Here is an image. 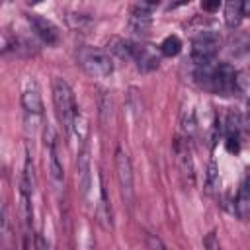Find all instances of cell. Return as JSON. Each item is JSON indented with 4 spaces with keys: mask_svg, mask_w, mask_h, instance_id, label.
<instances>
[{
    "mask_svg": "<svg viewBox=\"0 0 250 250\" xmlns=\"http://www.w3.org/2000/svg\"><path fill=\"white\" fill-rule=\"evenodd\" d=\"M53 104H55L57 119L62 125V129L68 135H74V127H76V121H78L80 113H78V105H76L72 88L61 76L53 78Z\"/></svg>",
    "mask_w": 250,
    "mask_h": 250,
    "instance_id": "1",
    "label": "cell"
},
{
    "mask_svg": "<svg viewBox=\"0 0 250 250\" xmlns=\"http://www.w3.org/2000/svg\"><path fill=\"white\" fill-rule=\"evenodd\" d=\"M195 76L205 88L217 92L219 96H230L236 90V82H238L236 70L229 62H221L217 66H211V62L203 64L199 66Z\"/></svg>",
    "mask_w": 250,
    "mask_h": 250,
    "instance_id": "2",
    "label": "cell"
},
{
    "mask_svg": "<svg viewBox=\"0 0 250 250\" xmlns=\"http://www.w3.org/2000/svg\"><path fill=\"white\" fill-rule=\"evenodd\" d=\"M76 61L90 76H96V78H105L113 72V61H111L109 53H105L104 49H98V47H90V45L78 47Z\"/></svg>",
    "mask_w": 250,
    "mask_h": 250,
    "instance_id": "3",
    "label": "cell"
},
{
    "mask_svg": "<svg viewBox=\"0 0 250 250\" xmlns=\"http://www.w3.org/2000/svg\"><path fill=\"white\" fill-rule=\"evenodd\" d=\"M21 109H23V125L27 131H35L43 119V100L35 80H29L21 94Z\"/></svg>",
    "mask_w": 250,
    "mask_h": 250,
    "instance_id": "4",
    "label": "cell"
},
{
    "mask_svg": "<svg viewBox=\"0 0 250 250\" xmlns=\"http://www.w3.org/2000/svg\"><path fill=\"white\" fill-rule=\"evenodd\" d=\"M219 35L211 33V31H203L199 33L193 41H191V61L197 64V66H203V64H209L217 51H219Z\"/></svg>",
    "mask_w": 250,
    "mask_h": 250,
    "instance_id": "5",
    "label": "cell"
},
{
    "mask_svg": "<svg viewBox=\"0 0 250 250\" xmlns=\"http://www.w3.org/2000/svg\"><path fill=\"white\" fill-rule=\"evenodd\" d=\"M115 176H117V184L123 199L131 201L133 199V166L127 152H123V148H117L115 152Z\"/></svg>",
    "mask_w": 250,
    "mask_h": 250,
    "instance_id": "6",
    "label": "cell"
},
{
    "mask_svg": "<svg viewBox=\"0 0 250 250\" xmlns=\"http://www.w3.org/2000/svg\"><path fill=\"white\" fill-rule=\"evenodd\" d=\"M154 8H156V4H146V2H139V4L133 6L131 16H129V29L135 35H141V37L148 35L150 25H152L150 14H152Z\"/></svg>",
    "mask_w": 250,
    "mask_h": 250,
    "instance_id": "7",
    "label": "cell"
},
{
    "mask_svg": "<svg viewBox=\"0 0 250 250\" xmlns=\"http://www.w3.org/2000/svg\"><path fill=\"white\" fill-rule=\"evenodd\" d=\"M45 145H47V152H49V174H51V180L55 184H61L62 178H64V170H62V164L59 160V150H57V133L55 129L47 123L45 127Z\"/></svg>",
    "mask_w": 250,
    "mask_h": 250,
    "instance_id": "8",
    "label": "cell"
},
{
    "mask_svg": "<svg viewBox=\"0 0 250 250\" xmlns=\"http://www.w3.org/2000/svg\"><path fill=\"white\" fill-rule=\"evenodd\" d=\"M27 21H29L31 29L35 31V35L43 43H47V45H57L59 43V29L51 20H47V18H43L39 14H29Z\"/></svg>",
    "mask_w": 250,
    "mask_h": 250,
    "instance_id": "9",
    "label": "cell"
},
{
    "mask_svg": "<svg viewBox=\"0 0 250 250\" xmlns=\"http://www.w3.org/2000/svg\"><path fill=\"white\" fill-rule=\"evenodd\" d=\"M131 61L137 62V68L143 72H150L154 68H158L160 59L156 57V53H152L150 47L146 45H139L131 41Z\"/></svg>",
    "mask_w": 250,
    "mask_h": 250,
    "instance_id": "10",
    "label": "cell"
},
{
    "mask_svg": "<svg viewBox=\"0 0 250 250\" xmlns=\"http://www.w3.org/2000/svg\"><path fill=\"white\" fill-rule=\"evenodd\" d=\"M234 213L240 221H250V176H246L238 188L234 199Z\"/></svg>",
    "mask_w": 250,
    "mask_h": 250,
    "instance_id": "11",
    "label": "cell"
},
{
    "mask_svg": "<svg viewBox=\"0 0 250 250\" xmlns=\"http://www.w3.org/2000/svg\"><path fill=\"white\" fill-rule=\"evenodd\" d=\"M90 170H92V166H90V152H88V148H82L78 152V160H76V178H78V188L82 189V193H88L90 180H92Z\"/></svg>",
    "mask_w": 250,
    "mask_h": 250,
    "instance_id": "12",
    "label": "cell"
},
{
    "mask_svg": "<svg viewBox=\"0 0 250 250\" xmlns=\"http://www.w3.org/2000/svg\"><path fill=\"white\" fill-rule=\"evenodd\" d=\"M174 150H176V160H178V166L182 170V176H186V178L189 176V180L193 184V162H191V154H189L188 145L178 141L176 146H174Z\"/></svg>",
    "mask_w": 250,
    "mask_h": 250,
    "instance_id": "13",
    "label": "cell"
},
{
    "mask_svg": "<svg viewBox=\"0 0 250 250\" xmlns=\"http://www.w3.org/2000/svg\"><path fill=\"white\" fill-rule=\"evenodd\" d=\"M96 215H98V221H100V225L104 229H111L113 227V223H111V207L107 203V195H105V189L104 188L100 191V203H98Z\"/></svg>",
    "mask_w": 250,
    "mask_h": 250,
    "instance_id": "14",
    "label": "cell"
},
{
    "mask_svg": "<svg viewBox=\"0 0 250 250\" xmlns=\"http://www.w3.org/2000/svg\"><path fill=\"white\" fill-rule=\"evenodd\" d=\"M242 20V4L240 2H227L225 4V23L229 27H236Z\"/></svg>",
    "mask_w": 250,
    "mask_h": 250,
    "instance_id": "15",
    "label": "cell"
},
{
    "mask_svg": "<svg viewBox=\"0 0 250 250\" xmlns=\"http://www.w3.org/2000/svg\"><path fill=\"white\" fill-rule=\"evenodd\" d=\"M182 51V41L178 35H168L162 43H160V53L164 57H176Z\"/></svg>",
    "mask_w": 250,
    "mask_h": 250,
    "instance_id": "16",
    "label": "cell"
},
{
    "mask_svg": "<svg viewBox=\"0 0 250 250\" xmlns=\"http://www.w3.org/2000/svg\"><path fill=\"white\" fill-rule=\"evenodd\" d=\"M68 21H70V25H72L74 29H78V31H86V29H90V27L94 25L92 18H88V16H84V14L68 16Z\"/></svg>",
    "mask_w": 250,
    "mask_h": 250,
    "instance_id": "17",
    "label": "cell"
},
{
    "mask_svg": "<svg viewBox=\"0 0 250 250\" xmlns=\"http://www.w3.org/2000/svg\"><path fill=\"white\" fill-rule=\"evenodd\" d=\"M146 248L148 250H168V246L156 234H146Z\"/></svg>",
    "mask_w": 250,
    "mask_h": 250,
    "instance_id": "18",
    "label": "cell"
},
{
    "mask_svg": "<svg viewBox=\"0 0 250 250\" xmlns=\"http://www.w3.org/2000/svg\"><path fill=\"white\" fill-rule=\"evenodd\" d=\"M203 248H205V250H223L219 238L215 236V232H209V234L205 236V240H203Z\"/></svg>",
    "mask_w": 250,
    "mask_h": 250,
    "instance_id": "19",
    "label": "cell"
},
{
    "mask_svg": "<svg viewBox=\"0 0 250 250\" xmlns=\"http://www.w3.org/2000/svg\"><path fill=\"white\" fill-rule=\"evenodd\" d=\"M35 250H51V246L47 244V240L41 234L35 236Z\"/></svg>",
    "mask_w": 250,
    "mask_h": 250,
    "instance_id": "20",
    "label": "cell"
},
{
    "mask_svg": "<svg viewBox=\"0 0 250 250\" xmlns=\"http://www.w3.org/2000/svg\"><path fill=\"white\" fill-rule=\"evenodd\" d=\"M242 16H246V18H250V0H246V2H242Z\"/></svg>",
    "mask_w": 250,
    "mask_h": 250,
    "instance_id": "21",
    "label": "cell"
},
{
    "mask_svg": "<svg viewBox=\"0 0 250 250\" xmlns=\"http://www.w3.org/2000/svg\"><path fill=\"white\" fill-rule=\"evenodd\" d=\"M219 8V2H213V4H203V10H215Z\"/></svg>",
    "mask_w": 250,
    "mask_h": 250,
    "instance_id": "22",
    "label": "cell"
},
{
    "mask_svg": "<svg viewBox=\"0 0 250 250\" xmlns=\"http://www.w3.org/2000/svg\"><path fill=\"white\" fill-rule=\"evenodd\" d=\"M248 115H250V100H248Z\"/></svg>",
    "mask_w": 250,
    "mask_h": 250,
    "instance_id": "23",
    "label": "cell"
}]
</instances>
